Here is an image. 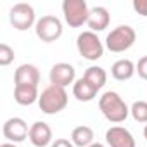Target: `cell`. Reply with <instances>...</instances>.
Here are the masks:
<instances>
[{
	"mask_svg": "<svg viewBox=\"0 0 147 147\" xmlns=\"http://www.w3.org/2000/svg\"><path fill=\"white\" fill-rule=\"evenodd\" d=\"M99 109L104 114V118L111 123H123L130 116V107L121 99V95L113 90H107L100 95Z\"/></svg>",
	"mask_w": 147,
	"mask_h": 147,
	"instance_id": "obj_1",
	"label": "cell"
},
{
	"mask_svg": "<svg viewBox=\"0 0 147 147\" xmlns=\"http://www.w3.org/2000/svg\"><path fill=\"white\" fill-rule=\"evenodd\" d=\"M67 100H69V97H67L66 88L57 87V85H49L40 94L38 106H40V111L45 114H57L62 109H66Z\"/></svg>",
	"mask_w": 147,
	"mask_h": 147,
	"instance_id": "obj_2",
	"label": "cell"
},
{
	"mask_svg": "<svg viewBox=\"0 0 147 147\" xmlns=\"http://www.w3.org/2000/svg\"><path fill=\"white\" fill-rule=\"evenodd\" d=\"M135 40H137L135 30L128 24H119L114 30H111V33L106 36V49L114 54H119L131 49Z\"/></svg>",
	"mask_w": 147,
	"mask_h": 147,
	"instance_id": "obj_3",
	"label": "cell"
},
{
	"mask_svg": "<svg viewBox=\"0 0 147 147\" xmlns=\"http://www.w3.org/2000/svg\"><path fill=\"white\" fill-rule=\"evenodd\" d=\"M76 49L80 55L87 61H99L104 55V43L94 31H83L76 38Z\"/></svg>",
	"mask_w": 147,
	"mask_h": 147,
	"instance_id": "obj_4",
	"label": "cell"
},
{
	"mask_svg": "<svg viewBox=\"0 0 147 147\" xmlns=\"http://www.w3.org/2000/svg\"><path fill=\"white\" fill-rule=\"evenodd\" d=\"M62 14H64V21L71 28H80L85 23H88L90 9L85 0H64Z\"/></svg>",
	"mask_w": 147,
	"mask_h": 147,
	"instance_id": "obj_5",
	"label": "cell"
},
{
	"mask_svg": "<svg viewBox=\"0 0 147 147\" xmlns=\"http://www.w3.org/2000/svg\"><path fill=\"white\" fill-rule=\"evenodd\" d=\"M35 33L42 42L52 43L62 36V23L55 16H42L35 24Z\"/></svg>",
	"mask_w": 147,
	"mask_h": 147,
	"instance_id": "obj_6",
	"label": "cell"
},
{
	"mask_svg": "<svg viewBox=\"0 0 147 147\" xmlns=\"http://www.w3.org/2000/svg\"><path fill=\"white\" fill-rule=\"evenodd\" d=\"M9 21L11 24L19 30V31H26L30 30L33 24H36V14L35 9L30 4H16L11 11H9Z\"/></svg>",
	"mask_w": 147,
	"mask_h": 147,
	"instance_id": "obj_7",
	"label": "cell"
},
{
	"mask_svg": "<svg viewBox=\"0 0 147 147\" xmlns=\"http://www.w3.org/2000/svg\"><path fill=\"white\" fill-rule=\"evenodd\" d=\"M75 76H76V71L71 64L67 62H57L50 67L49 73V78H50V85H57L66 88L67 85L75 83Z\"/></svg>",
	"mask_w": 147,
	"mask_h": 147,
	"instance_id": "obj_8",
	"label": "cell"
},
{
	"mask_svg": "<svg viewBox=\"0 0 147 147\" xmlns=\"http://www.w3.org/2000/svg\"><path fill=\"white\" fill-rule=\"evenodd\" d=\"M2 131H4V137L12 144H19V142L26 140V137L30 135L28 123L23 118H9L4 123Z\"/></svg>",
	"mask_w": 147,
	"mask_h": 147,
	"instance_id": "obj_9",
	"label": "cell"
},
{
	"mask_svg": "<svg viewBox=\"0 0 147 147\" xmlns=\"http://www.w3.org/2000/svg\"><path fill=\"white\" fill-rule=\"evenodd\" d=\"M106 142L109 147H135V138L125 126H111L106 131Z\"/></svg>",
	"mask_w": 147,
	"mask_h": 147,
	"instance_id": "obj_10",
	"label": "cell"
},
{
	"mask_svg": "<svg viewBox=\"0 0 147 147\" xmlns=\"http://www.w3.org/2000/svg\"><path fill=\"white\" fill-rule=\"evenodd\" d=\"M30 142L35 147H47L52 145V130L45 121H35L30 126Z\"/></svg>",
	"mask_w": 147,
	"mask_h": 147,
	"instance_id": "obj_11",
	"label": "cell"
},
{
	"mask_svg": "<svg viewBox=\"0 0 147 147\" xmlns=\"http://www.w3.org/2000/svg\"><path fill=\"white\" fill-rule=\"evenodd\" d=\"M16 85H33L38 87L40 83V71L35 64H21L14 73Z\"/></svg>",
	"mask_w": 147,
	"mask_h": 147,
	"instance_id": "obj_12",
	"label": "cell"
},
{
	"mask_svg": "<svg viewBox=\"0 0 147 147\" xmlns=\"http://www.w3.org/2000/svg\"><path fill=\"white\" fill-rule=\"evenodd\" d=\"M111 23V14L106 7L102 5H97L94 9H90V16H88V28L90 31L94 33H99V31H104Z\"/></svg>",
	"mask_w": 147,
	"mask_h": 147,
	"instance_id": "obj_13",
	"label": "cell"
},
{
	"mask_svg": "<svg viewBox=\"0 0 147 147\" xmlns=\"http://www.w3.org/2000/svg\"><path fill=\"white\" fill-rule=\"evenodd\" d=\"M40 99L38 87L33 85H16L14 88V100L19 106H31Z\"/></svg>",
	"mask_w": 147,
	"mask_h": 147,
	"instance_id": "obj_14",
	"label": "cell"
},
{
	"mask_svg": "<svg viewBox=\"0 0 147 147\" xmlns=\"http://www.w3.org/2000/svg\"><path fill=\"white\" fill-rule=\"evenodd\" d=\"M97 92L99 90L92 83H88L85 78H80V80H76L75 83H73V95H75L76 100H80V102H90V100H94L95 95H97Z\"/></svg>",
	"mask_w": 147,
	"mask_h": 147,
	"instance_id": "obj_15",
	"label": "cell"
},
{
	"mask_svg": "<svg viewBox=\"0 0 147 147\" xmlns=\"http://www.w3.org/2000/svg\"><path fill=\"white\" fill-rule=\"evenodd\" d=\"M135 64L130 59H119L111 66V75L118 82H126L135 75Z\"/></svg>",
	"mask_w": 147,
	"mask_h": 147,
	"instance_id": "obj_16",
	"label": "cell"
},
{
	"mask_svg": "<svg viewBox=\"0 0 147 147\" xmlns=\"http://www.w3.org/2000/svg\"><path fill=\"white\" fill-rule=\"evenodd\" d=\"M94 130L87 125H80L71 131V142L75 144V147H88L94 144Z\"/></svg>",
	"mask_w": 147,
	"mask_h": 147,
	"instance_id": "obj_17",
	"label": "cell"
},
{
	"mask_svg": "<svg viewBox=\"0 0 147 147\" xmlns=\"http://www.w3.org/2000/svg\"><path fill=\"white\" fill-rule=\"evenodd\" d=\"M83 78H85L88 83H92L97 90H100V88L106 85V82H107V73H106V69L100 67V66H90V67H87Z\"/></svg>",
	"mask_w": 147,
	"mask_h": 147,
	"instance_id": "obj_18",
	"label": "cell"
},
{
	"mask_svg": "<svg viewBox=\"0 0 147 147\" xmlns=\"http://www.w3.org/2000/svg\"><path fill=\"white\" fill-rule=\"evenodd\" d=\"M130 114L137 123H147V102L145 100H135L130 107Z\"/></svg>",
	"mask_w": 147,
	"mask_h": 147,
	"instance_id": "obj_19",
	"label": "cell"
},
{
	"mask_svg": "<svg viewBox=\"0 0 147 147\" xmlns=\"http://www.w3.org/2000/svg\"><path fill=\"white\" fill-rule=\"evenodd\" d=\"M14 61V50L7 43H0V66H9Z\"/></svg>",
	"mask_w": 147,
	"mask_h": 147,
	"instance_id": "obj_20",
	"label": "cell"
},
{
	"mask_svg": "<svg viewBox=\"0 0 147 147\" xmlns=\"http://www.w3.org/2000/svg\"><path fill=\"white\" fill-rule=\"evenodd\" d=\"M135 71L138 73V76L142 80H147V55L138 59V62L135 64Z\"/></svg>",
	"mask_w": 147,
	"mask_h": 147,
	"instance_id": "obj_21",
	"label": "cell"
},
{
	"mask_svg": "<svg viewBox=\"0 0 147 147\" xmlns=\"http://www.w3.org/2000/svg\"><path fill=\"white\" fill-rule=\"evenodd\" d=\"M133 11L144 18H147V0H133Z\"/></svg>",
	"mask_w": 147,
	"mask_h": 147,
	"instance_id": "obj_22",
	"label": "cell"
},
{
	"mask_svg": "<svg viewBox=\"0 0 147 147\" xmlns=\"http://www.w3.org/2000/svg\"><path fill=\"white\" fill-rule=\"evenodd\" d=\"M50 147H75V144L67 138H55V142H52Z\"/></svg>",
	"mask_w": 147,
	"mask_h": 147,
	"instance_id": "obj_23",
	"label": "cell"
},
{
	"mask_svg": "<svg viewBox=\"0 0 147 147\" xmlns=\"http://www.w3.org/2000/svg\"><path fill=\"white\" fill-rule=\"evenodd\" d=\"M0 147H18L16 144H12V142H5V144H2Z\"/></svg>",
	"mask_w": 147,
	"mask_h": 147,
	"instance_id": "obj_24",
	"label": "cell"
},
{
	"mask_svg": "<svg viewBox=\"0 0 147 147\" xmlns=\"http://www.w3.org/2000/svg\"><path fill=\"white\" fill-rule=\"evenodd\" d=\"M88 147H104V145H102L100 142H94V144H92V145H88Z\"/></svg>",
	"mask_w": 147,
	"mask_h": 147,
	"instance_id": "obj_25",
	"label": "cell"
},
{
	"mask_svg": "<svg viewBox=\"0 0 147 147\" xmlns=\"http://www.w3.org/2000/svg\"><path fill=\"white\" fill-rule=\"evenodd\" d=\"M144 138H145V140H147V125H145V126H144Z\"/></svg>",
	"mask_w": 147,
	"mask_h": 147,
	"instance_id": "obj_26",
	"label": "cell"
}]
</instances>
